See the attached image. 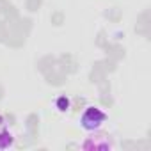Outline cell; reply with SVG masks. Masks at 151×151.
<instances>
[{
    "label": "cell",
    "mask_w": 151,
    "mask_h": 151,
    "mask_svg": "<svg viewBox=\"0 0 151 151\" xmlns=\"http://www.w3.org/2000/svg\"><path fill=\"white\" fill-rule=\"evenodd\" d=\"M55 105H57V109H59L60 112H66V110L69 109V100H68L66 96H59L57 101H55Z\"/></svg>",
    "instance_id": "obj_4"
},
{
    "label": "cell",
    "mask_w": 151,
    "mask_h": 151,
    "mask_svg": "<svg viewBox=\"0 0 151 151\" xmlns=\"http://www.w3.org/2000/svg\"><path fill=\"white\" fill-rule=\"evenodd\" d=\"M107 121V114L98 107H87L80 117V126L87 132H98Z\"/></svg>",
    "instance_id": "obj_1"
},
{
    "label": "cell",
    "mask_w": 151,
    "mask_h": 151,
    "mask_svg": "<svg viewBox=\"0 0 151 151\" xmlns=\"http://www.w3.org/2000/svg\"><path fill=\"white\" fill-rule=\"evenodd\" d=\"M14 142H16V137L13 132H9L7 128L0 132V149H9L14 146Z\"/></svg>",
    "instance_id": "obj_3"
},
{
    "label": "cell",
    "mask_w": 151,
    "mask_h": 151,
    "mask_svg": "<svg viewBox=\"0 0 151 151\" xmlns=\"http://www.w3.org/2000/svg\"><path fill=\"white\" fill-rule=\"evenodd\" d=\"M4 128H6V119H4V116H0V132Z\"/></svg>",
    "instance_id": "obj_5"
},
{
    "label": "cell",
    "mask_w": 151,
    "mask_h": 151,
    "mask_svg": "<svg viewBox=\"0 0 151 151\" xmlns=\"http://www.w3.org/2000/svg\"><path fill=\"white\" fill-rule=\"evenodd\" d=\"M114 144L107 135H94L82 142V149H112Z\"/></svg>",
    "instance_id": "obj_2"
}]
</instances>
